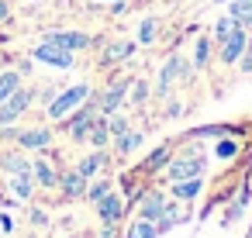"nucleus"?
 <instances>
[{
	"mask_svg": "<svg viewBox=\"0 0 252 238\" xmlns=\"http://www.w3.org/2000/svg\"><path fill=\"white\" fill-rule=\"evenodd\" d=\"M162 210H166V197H162L159 190H149V193L142 197V204H138V214H142L145 221H159Z\"/></svg>",
	"mask_w": 252,
	"mask_h": 238,
	"instance_id": "nucleus-10",
	"label": "nucleus"
},
{
	"mask_svg": "<svg viewBox=\"0 0 252 238\" xmlns=\"http://www.w3.org/2000/svg\"><path fill=\"white\" fill-rule=\"evenodd\" d=\"M107 193H111V183H107V179H97L94 186H87V197H90L94 204H97V200H104Z\"/></svg>",
	"mask_w": 252,
	"mask_h": 238,
	"instance_id": "nucleus-29",
	"label": "nucleus"
},
{
	"mask_svg": "<svg viewBox=\"0 0 252 238\" xmlns=\"http://www.w3.org/2000/svg\"><path fill=\"white\" fill-rule=\"evenodd\" d=\"M200 186H204V176H197V179H180V183H173V197L176 200H193L197 193H200Z\"/></svg>",
	"mask_w": 252,
	"mask_h": 238,
	"instance_id": "nucleus-15",
	"label": "nucleus"
},
{
	"mask_svg": "<svg viewBox=\"0 0 252 238\" xmlns=\"http://www.w3.org/2000/svg\"><path fill=\"white\" fill-rule=\"evenodd\" d=\"M169 152H173L169 145H159V149H156V152H152V155L145 159V169H149V173H156V169H162V166L169 162Z\"/></svg>",
	"mask_w": 252,
	"mask_h": 238,
	"instance_id": "nucleus-26",
	"label": "nucleus"
},
{
	"mask_svg": "<svg viewBox=\"0 0 252 238\" xmlns=\"http://www.w3.org/2000/svg\"><path fill=\"white\" fill-rule=\"evenodd\" d=\"M14 138H18L21 149H45L52 142V131L49 128H32V131H18Z\"/></svg>",
	"mask_w": 252,
	"mask_h": 238,
	"instance_id": "nucleus-11",
	"label": "nucleus"
},
{
	"mask_svg": "<svg viewBox=\"0 0 252 238\" xmlns=\"http://www.w3.org/2000/svg\"><path fill=\"white\" fill-rule=\"evenodd\" d=\"M45 42H52V45L66 49V52H80V49H87V45H90V35H83V31H49V35H45Z\"/></svg>",
	"mask_w": 252,
	"mask_h": 238,
	"instance_id": "nucleus-8",
	"label": "nucleus"
},
{
	"mask_svg": "<svg viewBox=\"0 0 252 238\" xmlns=\"http://www.w3.org/2000/svg\"><path fill=\"white\" fill-rule=\"evenodd\" d=\"M0 166H4L11 176H14V173H32V162H28L25 155H18V152H7V155H0Z\"/></svg>",
	"mask_w": 252,
	"mask_h": 238,
	"instance_id": "nucleus-20",
	"label": "nucleus"
},
{
	"mask_svg": "<svg viewBox=\"0 0 252 238\" xmlns=\"http://www.w3.org/2000/svg\"><path fill=\"white\" fill-rule=\"evenodd\" d=\"M59 186H63L66 197H83V193H87V176H83L80 169H69V173L59 176Z\"/></svg>",
	"mask_w": 252,
	"mask_h": 238,
	"instance_id": "nucleus-12",
	"label": "nucleus"
},
{
	"mask_svg": "<svg viewBox=\"0 0 252 238\" xmlns=\"http://www.w3.org/2000/svg\"><path fill=\"white\" fill-rule=\"evenodd\" d=\"M107 4H125V0H107Z\"/></svg>",
	"mask_w": 252,
	"mask_h": 238,
	"instance_id": "nucleus-38",
	"label": "nucleus"
},
{
	"mask_svg": "<svg viewBox=\"0 0 252 238\" xmlns=\"http://www.w3.org/2000/svg\"><path fill=\"white\" fill-rule=\"evenodd\" d=\"M87 142H90L94 149H104V145L111 142V128H107V118H104V114L94 118V124H90V131H87Z\"/></svg>",
	"mask_w": 252,
	"mask_h": 238,
	"instance_id": "nucleus-13",
	"label": "nucleus"
},
{
	"mask_svg": "<svg viewBox=\"0 0 252 238\" xmlns=\"http://www.w3.org/2000/svg\"><path fill=\"white\" fill-rule=\"evenodd\" d=\"M7 18V0H0V21Z\"/></svg>",
	"mask_w": 252,
	"mask_h": 238,
	"instance_id": "nucleus-37",
	"label": "nucleus"
},
{
	"mask_svg": "<svg viewBox=\"0 0 252 238\" xmlns=\"http://www.w3.org/2000/svg\"><path fill=\"white\" fill-rule=\"evenodd\" d=\"M32 176H35L42 186H56V183H59V173H56L49 162H42V159H38V162H32Z\"/></svg>",
	"mask_w": 252,
	"mask_h": 238,
	"instance_id": "nucleus-18",
	"label": "nucleus"
},
{
	"mask_svg": "<svg viewBox=\"0 0 252 238\" xmlns=\"http://www.w3.org/2000/svg\"><path fill=\"white\" fill-rule=\"evenodd\" d=\"M245 42H249V28H238V25H235V31L221 42L218 59H221L224 66H238V59H242V52H245Z\"/></svg>",
	"mask_w": 252,
	"mask_h": 238,
	"instance_id": "nucleus-4",
	"label": "nucleus"
},
{
	"mask_svg": "<svg viewBox=\"0 0 252 238\" xmlns=\"http://www.w3.org/2000/svg\"><path fill=\"white\" fill-rule=\"evenodd\" d=\"M128 83H131V80H118V83H111V87L97 97V111H100L104 118H107V114H114V111L121 107V100L128 97Z\"/></svg>",
	"mask_w": 252,
	"mask_h": 238,
	"instance_id": "nucleus-6",
	"label": "nucleus"
},
{
	"mask_svg": "<svg viewBox=\"0 0 252 238\" xmlns=\"http://www.w3.org/2000/svg\"><path fill=\"white\" fill-rule=\"evenodd\" d=\"M35 59H38V62H49V66H56V69H69V66H73V52H66V49H59V45H52V42H42V45L35 49Z\"/></svg>",
	"mask_w": 252,
	"mask_h": 238,
	"instance_id": "nucleus-7",
	"label": "nucleus"
},
{
	"mask_svg": "<svg viewBox=\"0 0 252 238\" xmlns=\"http://www.w3.org/2000/svg\"><path fill=\"white\" fill-rule=\"evenodd\" d=\"M235 152H238V142H231V138H221V142H218V155H221V159H228V155H235Z\"/></svg>",
	"mask_w": 252,
	"mask_h": 238,
	"instance_id": "nucleus-33",
	"label": "nucleus"
},
{
	"mask_svg": "<svg viewBox=\"0 0 252 238\" xmlns=\"http://www.w3.org/2000/svg\"><path fill=\"white\" fill-rule=\"evenodd\" d=\"M87 97H90V87H87V83H76V87L56 93V100L49 104V118H52V121H63V118H66L69 111H76Z\"/></svg>",
	"mask_w": 252,
	"mask_h": 238,
	"instance_id": "nucleus-2",
	"label": "nucleus"
},
{
	"mask_svg": "<svg viewBox=\"0 0 252 238\" xmlns=\"http://www.w3.org/2000/svg\"><path fill=\"white\" fill-rule=\"evenodd\" d=\"M145 97H149V83H145V80H135V87H131V100L142 104Z\"/></svg>",
	"mask_w": 252,
	"mask_h": 238,
	"instance_id": "nucleus-32",
	"label": "nucleus"
},
{
	"mask_svg": "<svg viewBox=\"0 0 252 238\" xmlns=\"http://www.w3.org/2000/svg\"><path fill=\"white\" fill-rule=\"evenodd\" d=\"M249 238H252V228H249Z\"/></svg>",
	"mask_w": 252,
	"mask_h": 238,
	"instance_id": "nucleus-39",
	"label": "nucleus"
},
{
	"mask_svg": "<svg viewBox=\"0 0 252 238\" xmlns=\"http://www.w3.org/2000/svg\"><path fill=\"white\" fill-rule=\"evenodd\" d=\"M238 69H242V73H252V35H249V42H245V52H242V59H238Z\"/></svg>",
	"mask_w": 252,
	"mask_h": 238,
	"instance_id": "nucleus-31",
	"label": "nucleus"
},
{
	"mask_svg": "<svg viewBox=\"0 0 252 238\" xmlns=\"http://www.w3.org/2000/svg\"><path fill=\"white\" fill-rule=\"evenodd\" d=\"M97 214H100L104 224H114V221H121V214H125V200H121L118 193H107L104 200H97Z\"/></svg>",
	"mask_w": 252,
	"mask_h": 238,
	"instance_id": "nucleus-9",
	"label": "nucleus"
},
{
	"mask_svg": "<svg viewBox=\"0 0 252 238\" xmlns=\"http://www.w3.org/2000/svg\"><path fill=\"white\" fill-rule=\"evenodd\" d=\"M21 87V73H0V104Z\"/></svg>",
	"mask_w": 252,
	"mask_h": 238,
	"instance_id": "nucleus-24",
	"label": "nucleus"
},
{
	"mask_svg": "<svg viewBox=\"0 0 252 238\" xmlns=\"http://www.w3.org/2000/svg\"><path fill=\"white\" fill-rule=\"evenodd\" d=\"M166 114H169V118H176V114H183V104H169V107H166Z\"/></svg>",
	"mask_w": 252,
	"mask_h": 238,
	"instance_id": "nucleus-36",
	"label": "nucleus"
},
{
	"mask_svg": "<svg viewBox=\"0 0 252 238\" xmlns=\"http://www.w3.org/2000/svg\"><path fill=\"white\" fill-rule=\"evenodd\" d=\"M107 128H111V138H118V135H125L131 124H128L125 114H107Z\"/></svg>",
	"mask_w": 252,
	"mask_h": 238,
	"instance_id": "nucleus-28",
	"label": "nucleus"
},
{
	"mask_svg": "<svg viewBox=\"0 0 252 238\" xmlns=\"http://www.w3.org/2000/svg\"><path fill=\"white\" fill-rule=\"evenodd\" d=\"M228 18H231L238 28H252V0H231Z\"/></svg>",
	"mask_w": 252,
	"mask_h": 238,
	"instance_id": "nucleus-14",
	"label": "nucleus"
},
{
	"mask_svg": "<svg viewBox=\"0 0 252 238\" xmlns=\"http://www.w3.org/2000/svg\"><path fill=\"white\" fill-rule=\"evenodd\" d=\"M211 62V38H197V49H193V66L204 69Z\"/></svg>",
	"mask_w": 252,
	"mask_h": 238,
	"instance_id": "nucleus-27",
	"label": "nucleus"
},
{
	"mask_svg": "<svg viewBox=\"0 0 252 238\" xmlns=\"http://www.w3.org/2000/svg\"><path fill=\"white\" fill-rule=\"evenodd\" d=\"M242 217V204H231L228 210H224V224H231V221H238Z\"/></svg>",
	"mask_w": 252,
	"mask_h": 238,
	"instance_id": "nucleus-34",
	"label": "nucleus"
},
{
	"mask_svg": "<svg viewBox=\"0 0 252 238\" xmlns=\"http://www.w3.org/2000/svg\"><path fill=\"white\" fill-rule=\"evenodd\" d=\"M156 35H159V21H156V18H145V21L138 25V42H142V45H152Z\"/></svg>",
	"mask_w": 252,
	"mask_h": 238,
	"instance_id": "nucleus-25",
	"label": "nucleus"
},
{
	"mask_svg": "<svg viewBox=\"0 0 252 238\" xmlns=\"http://www.w3.org/2000/svg\"><path fill=\"white\" fill-rule=\"evenodd\" d=\"M32 186H35V183H32V173H14V176H11V193H14L18 200H28V197H32Z\"/></svg>",
	"mask_w": 252,
	"mask_h": 238,
	"instance_id": "nucleus-19",
	"label": "nucleus"
},
{
	"mask_svg": "<svg viewBox=\"0 0 252 238\" xmlns=\"http://www.w3.org/2000/svg\"><path fill=\"white\" fill-rule=\"evenodd\" d=\"M128 238H159V231H156V221H145V217H138V221L128 228Z\"/></svg>",
	"mask_w": 252,
	"mask_h": 238,
	"instance_id": "nucleus-23",
	"label": "nucleus"
},
{
	"mask_svg": "<svg viewBox=\"0 0 252 238\" xmlns=\"http://www.w3.org/2000/svg\"><path fill=\"white\" fill-rule=\"evenodd\" d=\"M28 104H32V93L18 87V90H14V93H11L4 104H0V124H11V121H18V118L28 111Z\"/></svg>",
	"mask_w": 252,
	"mask_h": 238,
	"instance_id": "nucleus-5",
	"label": "nucleus"
},
{
	"mask_svg": "<svg viewBox=\"0 0 252 238\" xmlns=\"http://www.w3.org/2000/svg\"><path fill=\"white\" fill-rule=\"evenodd\" d=\"M204 173H207V159H204V152H200V149H187V152H183V155H176V159L169 162V169H166L169 183L197 179V176H204Z\"/></svg>",
	"mask_w": 252,
	"mask_h": 238,
	"instance_id": "nucleus-1",
	"label": "nucleus"
},
{
	"mask_svg": "<svg viewBox=\"0 0 252 238\" xmlns=\"http://www.w3.org/2000/svg\"><path fill=\"white\" fill-rule=\"evenodd\" d=\"M138 145H142V131H131V128H128L125 135H118V138H114V149H118V155H131Z\"/></svg>",
	"mask_w": 252,
	"mask_h": 238,
	"instance_id": "nucleus-16",
	"label": "nucleus"
},
{
	"mask_svg": "<svg viewBox=\"0 0 252 238\" xmlns=\"http://www.w3.org/2000/svg\"><path fill=\"white\" fill-rule=\"evenodd\" d=\"M176 221H183V210H180L176 204H169V200H166V210L159 214V221H156V231H169Z\"/></svg>",
	"mask_w": 252,
	"mask_h": 238,
	"instance_id": "nucleus-22",
	"label": "nucleus"
},
{
	"mask_svg": "<svg viewBox=\"0 0 252 238\" xmlns=\"http://www.w3.org/2000/svg\"><path fill=\"white\" fill-rule=\"evenodd\" d=\"M231 31H235V21H231V18H221V21L214 25V42H224Z\"/></svg>",
	"mask_w": 252,
	"mask_h": 238,
	"instance_id": "nucleus-30",
	"label": "nucleus"
},
{
	"mask_svg": "<svg viewBox=\"0 0 252 238\" xmlns=\"http://www.w3.org/2000/svg\"><path fill=\"white\" fill-rule=\"evenodd\" d=\"M104 166H107V152H104V149H97V152H94V155H87V159H83L76 169H80V173L90 179V176H94V173H100Z\"/></svg>",
	"mask_w": 252,
	"mask_h": 238,
	"instance_id": "nucleus-17",
	"label": "nucleus"
},
{
	"mask_svg": "<svg viewBox=\"0 0 252 238\" xmlns=\"http://www.w3.org/2000/svg\"><path fill=\"white\" fill-rule=\"evenodd\" d=\"M183 76H190V66H187V59H183V56H169V59H166V66H162V73H159L156 93H159V97H169L173 83H176V80H183Z\"/></svg>",
	"mask_w": 252,
	"mask_h": 238,
	"instance_id": "nucleus-3",
	"label": "nucleus"
},
{
	"mask_svg": "<svg viewBox=\"0 0 252 238\" xmlns=\"http://www.w3.org/2000/svg\"><path fill=\"white\" fill-rule=\"evenodd\" d=\"M131 49H135L131 42H111V45L104 49V62H107V66H111V62H121V59L131 56Z\"/></svg>",
	"mask_w": 252,
	"mask_h": 238,
	"instance_id": "nucleus-21",
	"label": "nucleus"
},
{
	"mask_svg": "<svg viewBox=\"0 0 252 238\" xmlns=\"http://www.w3.org/2000/svg\"><path fill=\"white\" fill-rule=\"evenodd\" d=\"M32 221H35L38 228H45V224H49V217H45V210H32Z\"/></svg>",
	"mask_w": 252,
	"mask_h": 238,
	"instance_id": "nucleus-35",
	"label": "nucleus"
}]
</instances>
